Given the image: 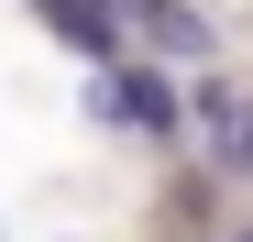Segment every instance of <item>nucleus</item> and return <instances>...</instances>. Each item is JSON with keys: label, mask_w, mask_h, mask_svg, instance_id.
<instances>
[{"label": "nucleus", "mask_w": 253, "mask_h": 242, "mask_svg": "<svg viewBox=\"0 0 253 242\" xmlns=\"http://www.w3.org/2000/svg\"><path fill=\"white\" fill-rule=\"evenodd\" d=\"M99 121H121V132H176V88L165 77H99Z\"/></svg>", "instance_id": "obj_1"}, {"label": "nucleus", "mask_w": 253, "mask_h": 242, "mask_svg": "<svg viewBox=\"0 0 253 242\" xmlns=\"http://www.w3.org/2000/svg\"><path fill=\"white\" fill-rule=\"evenodd\" d=\"M209 154H220L231 176H253V99H231V88H209Z\"/></svg>", "instance_id": "obj_2"}, {"label": "nucleus", "mask_w": 253, "mask_h": 242, "mask_svg": "<svg viewBox=\"0 0 253 242\" xmlns=\"http://www.w3.org/2000/svg\"><path fill=\"white\" fill-rule=\"evenodd\" d=\"M154 44L165 55H209V22L187 11V0H165V11H154Z\"/></svg>", "instance_id": "obj_3"}, {"label": "nucleus", "mask_w": 253, "mask_h": 242, "mask_svg": "<svg viewBox=\"0 0 253 242\" xmlns=\"http://www.w3.org/2000/svg\"><path fill=\"white\" fill-rule=\"evenodd\" d=\"M154 11H165V0H99V22H110V33H154Z\"/></svg>", "instance_id": "obj_4"}]
</instances>
